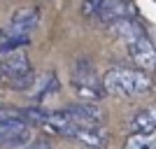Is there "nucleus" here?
<instances>
[{
	"instance_id": "2",
	"label": "nucleus",
	"mask_w": 156,
	"mask_h": 149,
	"mask_svg": "<svg viewBox=\"0 0 156 149\" xmlns=\"http://www.w3.org/2000/svg\"><path fill=\"white\" fill-rule=\"evenodd\" d=\"M112 28H119V30L124 33V40H126V47H128V56L133 61L137 70L147 72H156V47L149 37H147V33L135 23V19H128V21H121L117 26Z\"/></svg>"
},
{
	"instance_id": "12",
	"label": "nucleus",
	"mask_w": 156,
	"mask_h": 149,
	"mask_svg": "<svg viewBox=\"0 0 156 149\" xmlns=\"http://www.w3.org/2000/svg\"><path fill=\"white\" fill-rule=\"evenodd\" d=\"M23 149H51V144L47 142L44 137H37V140H30Z\"/></svg>"
},
{
	"instance_id": "5",
	"label": "nucleus",
	"mask_w": 156,
	"mask_h": 149,
	"mask_svg": "<svg viewBox=\"0 0 156 149\" xmlns=\"http://www.w3.org/2000/svg\"><path fill=\"white\" fill-rule=\"evenodd\" d=\"M70 84L86 103L100 100V98L107 96V91H105V86H103V75H98L96 65L86 59V56H79V59L75 61L72 75H70Z\"/></svg>"
},
{
	"instance_id": "3",
	"label": "nucleus",
	"mask_w": 156,
	"mask_h": 149,
	"mask_svg": "<svg viewBox=\"0 0 156 149\" xmlns=\"http://www.w3.org/2000/svg\"><path fill=\"white\" fill-rule=\"evenodd\" d=\"M0 82L14 91H28L35 84V72L26 54V47L0 54Z\"/></svg>"
},
{
	"instance_id": "6",
	"label": "nucleus",
	"mask_w": 156,
	"mask_h": 149,
	"mask_svg": "<svg viewBox=\"0 0 156 149\" xmlns=\"http://www.w3.org/2000/svg\"><path fill=\"white\" fill-rule=\"evenodd\" d=\"M30 140L33 126L19 112L0 114V149H23Z\"/></svg>"
},
{
	"instance_id": "1",
	"label": "nucleus",
	"mask_w": 156,
	"mask_h": 149,
	"mask_svg": "<svg viewBox=\"0 0 156 149\" xmlns=\"http://www.w3.org/2000/svg\"><path fill=\"white\" fill-rule=\"evenodd\" d=\"M103 86L107 93L119 98H140L151 91V77L137 68L112 65L103 75Z\"/></svg>"
},
{
	"instance_id": "13",
	"label": "nucleus",
	"mask_w": 156,
	"mask_h": 149,
	"mask_svg": "<svg viewBox=\"0 0 156 149\" xmlns=\"http://www.w3.org/2000/svg\"><path fill=\"white\" fill-rule=\"evenodd\" d=\"M2 37H5V33H2V28H0V44H2Z\"/></svg>"
},
{
	"instance_id": "8",
	"label": "nucleus",
	"mask_w": 156,
	"mask_h": 149,
	"mask_svg": "<svg viewBox=\"0 0 156 149\" xmlns=\"http://www.w3.org/2000/svg\"><path fill=\"white\" fill-rule=\"evenodd\" d=\"M61 112H63L65 121H68V128H65L63 135H68V130H70L72 126H103V112L91 103L68 105V107L61 110Z\"/></svg>"
},
{
	"instance_id": "4",
	"label": "nucleus",
	"mask_w": 156,
	"mask_h": 149,
	"mask_svg": "<svg viewBox=\"0 0 156 149\" xmlns=\"http://www.w3.org/2000/svg\"><path fill=\"white\" fill-rule=\"evenodd\" d=\"M82 14L86 19H96L100 26H117L121 21L135 16V7L130 0H84Z\"/></svg>"
},
{
	"instance_id": "11",
	"label": "nucleus",
	"mask_w": 156,
	"mask_h": 149,
	"mask_svg": "<svg viewBox=\"0 0 156 149\" xmlns=\"http://www.w3.org/2000/svg\"><path fill=\"white\" fill-rule=\"evenodd\" d=\"M124 149H156V133H130L124 142Z\"/></svg>"
},
{
	"instance_id": "10",
	"label": "nucleus",
	"mask_w": 156,
	"mask_h": 149,
	"mask_svg": "<svg viewBox=\"0 0 156 149\" xmlns=\"http://www.w3.org/2000/svg\"><path fill=\"white\" fill-rule=\"evenodd\" d=\"M128 126H130V133H144V135L156 133V105L135 112Z\"/></svg>"
},
{
	"instance_id": "9",
	"label": "nucleus",
	"mask_w": 156,
	"mask_h": 149,
	"mask_svg": "<svg viewBox=\"0 0 156 149\" xmlns=\"http://www.w3.org/2000/svg\"><path fill=\"white\" fill-rule=\"evenodd\" d=\"M65 137H72V140L84 142L89 147H105L107 140H110L105 126H72Z\"/></svg>"
},
{
	"instance_id": "7",
	"label": "nucleus",
	"mask_w": 156,
	"mask_h": 149,
	"mask_svg": "<svg viewBox=\"0 0 156 149\" xmlns=\"http://www.w3.org/2000/svg\"><path fill=\"white\" fill-rule=\"evenodd\" d=\"M40 23V12L37 7H21L9 16V23L5 28L7 37H16V40H26L30 42V33L37 28Z\"/></svg>"
}]
</instances>
